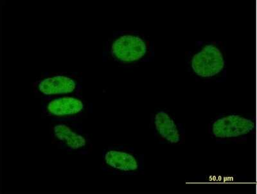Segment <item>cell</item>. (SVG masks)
Listing matches in <instances>:
<instances>
[{
    "label": "cell",
    "mask_w": 257,
    "mask_h": 194,
    "mask_svg": "<svg viewBox=\"0 0 257 194\" xmlns=\"http://www.w3.org/2000/svg\"><path fill=\"white\" fill-rule=\"evenodd\" d=\"M186 66L197 81L222 83L227 77L226 47L220 41H199L187 52Z\"/></svg>",
    "instance_id": "cell-1"
},
{
    "label": "cell",
    "mask_w": 257,
    "mask_h": 194,
    "mask_svg": "<svg viewBox=\"0 0 257 194\" xmlns=\"http://www.w3.org/2000/svg\"><path fill=\"white\" fill-rule=\"evenodd\" d=\"M254 131L255 122L253 116L237 113H220L208 126L209 135L221 144L245 142Z\"/></svg>",
    "instance_id": "cell-2"
},
{
    "label": "cell",
    "mask_w": 257,
    "mask_h": 194,
    "mask_svg": "<svg viewBox=\"0 0 257 194\" xmlns=\"http://www.w3.org/2000/svg\"><path fill=\"white\" fill-rule=\"evenodd\" d=\"M109 52L114 61L126 65L151 61L155 57L153 43L136 33L117 34L110 45Z\"/></svg>",
    "instance_id": "cell-3"
},
{
    "label": "cell",
    "mask_w": 257,
    "mask_h": 194,
    "mask_svg": "<svg viewBox=\"0 0 257 194\" xmlns=\"http://www.w3.org/2000/svg\"><path fill=\"white\" fill-rule=\"evenodd\" d=\"M151 124L156 138L162 144L178 145L184 143V126L166 109L156 111L151 118Z\"/></svg>",
    "instance_id": "cell-4"
},
{
    "label": "cell",
    "mask_w": 257,
    "mask_h": 194,
    "mask_svg": "<svg viewBox=\"0 0 257 194\" xmlns=\"http://www.w3.org/2000/svg\"><path fill=\"white\" fill-rule=\"evenodd\" d=\"M105 161L111 169L121 173H135L142 168L141 157L123 149L109 150L105 154Z\"/></svg>",
    "instance_id": "cell-5"
},
{
    "label": "cell",
    "mask_w": 257,
    "mask_h": 194,
    "mask_svg": "<svg viewBox=\"0 0 257 194\" xmlns=\"http://www.w3.org/2000/svg\"><path fill=\"white\" fill-rule=\"evenodd\" d=\"M76 84L67 77L56 76L43 80L39 84L40 92L45 95L66 94L75 90Z\"/></svg>",
    "instance_id": "cell-6"
},
{
    "label": "cell",
    "mask_w": 257,
    "mask_h": 194,
    "mask_svg": "<svg viewBox=\"0 0 257 194\" xmlns=\"http://www.w3.org/2000/svg\"><path fill=\"white\" fill-rule=\"evenodd\" d=\"M83 108L82 101L72 97L61 98L53 100L48 105V112L57 116L75 115Z\"/></svg>",
    "instance_id": "cell-7"
},
{
    "label": "cell",
    "mask_w": 257,
    "mask_h": 194,
    "mask_svg": "<svg viewBox=\"0 0 257 194\" xmlns=\"http://www.w3.org/2000/svg\"><path fill=\"white\" fill-rule=\"evenodd\" d=\"M55 135L63 141L71 149H77L86 145V140L82 136L65 125H57L54 128Z\"/></svg>",
    "instance_id": "cell-8"
}]
</instances>
